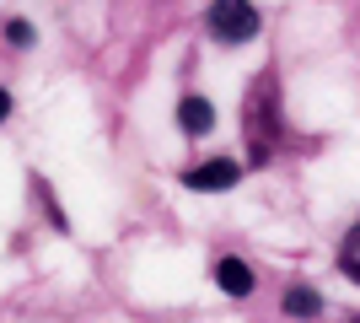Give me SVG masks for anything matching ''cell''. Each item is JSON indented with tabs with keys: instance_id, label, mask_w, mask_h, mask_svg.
I'll use <instances>...</instances> for the list:
<instances>
[{
	"instance_id": "1",
	"label": "cell",
	"mask_w": 360,
	"mask_h": 323,
	"mask_svg": "<svg viewBox=\"0 0 360 323\" xmlns=\"http://www.w3.org/2000/svg\"><path fill=\"white\" fill-rule=\"evenodd\" d=\"M258 27H264V16L253 0H210V32L221 44H248L258 38Z\"/></svg>"
},
{
	"instance_id": "2",
	"label": "cell",
	"mask_w": 360,
	"mask_h": 323,
	"mask_svg": "<svg viewBox=\"0 0 360 323\" xmlns=\"http://www.w3.org/2000/svg\"><path fill=\"white\" fill-rule=\"evenodd\" d=\"M274 97H280L274 76H258L253 103H248V135H253V151H248V162H253V167H264V162H269V140H274V129L264 124V113H269V103H274Z\"/></svg>"
},
{
	"instance_id": "3",
	"label": "cell",
	"mask_w": 360,
	"mask_h": 323,
	"mask_svg": "<svg viewBox=\"0 0 360 323\" xmlns=\"http://www.w3.org/2000/svg\"><path fill=\"white\" fill-rule=\"evenodd\" d=\"M242 178V162H231V156H215V162H199V167L183 172V184L199 189V194H215V189H231Z\"/></svg>"
},
{
	"instance_id": "4",
	"label": "cell",
	"mask_w": 360,
	"mask_h": 323,
	"mask_svg": "<svg viewBox=\"0 0 360 323\" xmlns=\"http://www.w3.org/2000/svg\"><path fill=\"white\" fill-rule=\"evenodd\" d=\"M178 124L188 129V135H210V129H215V108H210V97L188 92V97L178 103Z\"/></svg>"
},
{
	"instance_id": "5",
	"label": "cell",
	"mask_w": 360,
	"mask_h": 323,
	"mask_svg": "<svg viewBox=\"0 0 360 323\" xmlns=\"http://www.w3.org/2000/svg\"><path fill=\"white\" fill-rule=\"evenodd\" d=\"M215 286L226 296H253V270L242 259H215Z\"/></svg>"
},
{
	"instance_id": "6",
	"label": "cell",
	"mask_w": 360,
	"mask_h": 323,
	"mask_svg": "<svg viewBox=\"0 0 360 323\" xmlns=\"http://www.w3.org/2000/svg\"><path fill=\"white\" fill-rule=\"evenodd\" d=\"M285 312H290V318H317V312H323V296H317L312 286H301V280H296V286L285 291Z\"/></svg>"
},
{
	"instance_id": "7",
	"label": "cell",
	"mask_w": 360,
	"mask_h": 323,
	"mask_svg": "<svg viewBox=\"0 0 360 323\" xmlns=\"http://www.w3.org/2000/svg\"><path fill=\"white\" fill-rule=\"evenodd\" d=\"M339 270H345V275L360 286V221L345 232V243H339Z\"/></svg>"
},
{
	"instance_id": "8",
	"label": "cell",
	"mask_w": 360,
	"mask_h": 323,
	"mask_svg": "<svg viewBox=\"0 0 360 323\" xmlns=\"http://www.w3.org/2000/svg\"><path fill=\"white\" fill-rule=\"evenodd\" d=\"M6 38H11L16 49H32V44H38V32H32V22H22V16H11V22H6Z\"/></svg>"
},
{
	"instance_id": "9",
	"label": "cell",
	"mask_w": 360,
	"mask_h": 323,
	"mask_svg": "<svg viewBox=\"0 0 360 323\" xmlns=\"http://www.w3.org/2000/svg\"><path fill=\"white\" fill-rule=\"evenodd\" d=\"M11 119V92H6V87H0V124Z\"/></svg>"
},
{
	"instance_id": "10",
	"label": "cell",
	"mask_w": 360,
	"mask_h": 323,
	"mask_svg": "<svg viewBox=\"0 0 360 323\" xmlns=\"http://www.w3.org/2000/svg\"><path fill=\"white\" fill-rule=\"evenodd\" d=\"M349 323H360V318H349Z\"/></svg>"
}]
</instances>
